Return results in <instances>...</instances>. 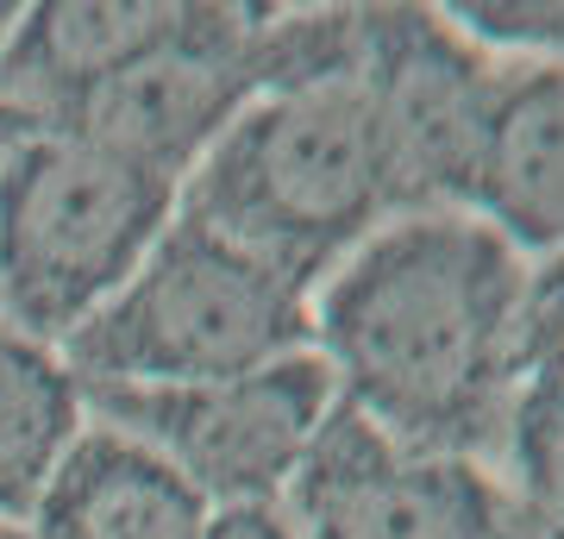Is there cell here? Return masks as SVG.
Segmentation results:
<instances>
[{"label":"cell","instance_id":"6da1fadb","mask_svg":"<svg viewBox=\"0 0 564 539\" xmlns=\"http://www.w3.org/2000/svg\"><path fill=\"white\" fill-rule=\"evenodd\" d=\"M521 251L477 214L389 220L326 277L314 339L377 433L408 452L489 464L527 382Z\"/></svg>","mask_w":564,"mask_h":539},{"label":"cell","instance_id":"7a4b0ae2","mask_svg":"<svg viewBox=\"0 0 564 539\" xmlns=\"http://www.w3.org/2000/svg\"><path fill=\"white\" fill-rule=\"evenodd\" d=\"M182 220L245 245L295 282L333 277L389 226L377 114L358 76L258 95L176 195Z\"/></svg>","mask_w":564,"mask_h":539},{"label":"cell","instance_id":"3957f363","mask_svg":"<svg viewBox=\"0 0 564 539\" xmlns=\"http://www.w3.org/2000/svg\"><path fill=\"white\" fill-rule=\"evenodd\" d=\"M307 339L314 308L295 282L176 214L132 282L63 339V364L76 382L182 389L295 358Z\"/></svg>","mask_w":564,"mask_h":539},{"label":"cell","instance_id":"277c9868","mask_svg":"<svg viewBox=\"0 0 564 539\" xmlns=\"http://www.w3.org/2000/svg\"><path fill=\"white\" fill-rule=\"evenodd\" d=\"M176 195L158 170L44 126L0 170V320L63 345L151 258Z\"/></svg>","mask_w":564,"mask_h":539},{"label":"cell","instance_id":"5b68a950","mask_svg":"<svg viewBox=\"0 0 564 539\" xmlns=\"http://www.w3.org/2000/svg\"><path fill=\"white\" fill-rule=\"evenodd\" d=\"M333 401L339 382L321 352H295L245 377L182 382V389L82 382V408H95L101 427L126 440L151 445L207 508H251L289 496Z\"/></svg>","mask_w":564,"mask_h":539},{"label":"cell","instance_id":"8992f818","mask_svg":"<svg viewBox=\"0 0 564 539\" xmlns=\"http://www.w3.org/2000/svg\"><path fill=\"white\" fill-rule=\"evenodd\" d=\"M358 82L377 114L389 220L470 214L502 69L426 7H364Z\"/></svg>","mask_w":564,"mask_h":539},{"label":"cell","instance_id":"52a82bcc","mask_svg":"<svg viewBox=\"0 0 564 539\" xmlns=\"http://www.w3.org/2000/svg\"><path fill=\"white\" fill-rule=\"evenodd\" d=\"M295 539H521L508 483L489 464L408 452L333 401L289 483Z\"/></svg>","mask_w":564,"mask_h":539},{"label":"cell","instance_id":"ba28073f","mask_svg":"<svg viewBox=\"0 0 564 539\" xmlns=\"http://www.w3.org/2000/svg\"><path fill=\"white\" fill-rule=\"evenodd\" d=\"M258 20L263 7H202L188 39L120 69L51 126L107 144L182 188L195 163L214 151V139L263 95L258 57H251Z\"/></svg>","mask_w":564,"mask_h":539},{"label":"cell","instance_id":"9c48e42d","mask_svg":"<svg viewBox=\"0 0 564 539\" xmlns=\"http://www.w3.org/2000/svg\"><path fill=\"white\" fill-rule=\"evenodd\" d=\"M195 13L202 7H170V0H44V7H20V25L0 51V100H13L51 126L120 69L188 39Z\"/></svg>","mask_w":564,"mask_h":539},{"label":"cell","instance_id":"30bf717a","mask_svg":"<svg viewBox=\"0 0 564 539\" xmlns=\"http://www.w3.org/2000/svg\"><path fill=\"white\" fill-rule=\"evenodd\" d=\"M207 508L151 445L113 427H82L44 483L25 539H202Z\"/></svg>","mask_w":564,"mask_h":539},{"label":"cell","instance_id":"8fae6325","mask_svg":"<svg viewBox=\"0 0 564 539\" xmlns=\"http://www.w3.org/2000/svg\"><path fill=\"white\" fill-rule=\"evenodd\" d=\"M470 214L514 251H564V63L502 69Z\"/></svg>","mask_w":564,"mask_h":539},{"label":"cell","instance_id":"7c38bea8","mask_svg":"<svg viewBox=\"0 0 564 539\" xmlns=\"http://www.w3.org/2000/svg\"><path fill=\"white\" fill-rule=\"evenodd\" d=\"M82 440V382L57 345L0 320V520H32L63 452Z\"/></svg>","mask_w":564,"mask_h":539},{"label":"cell","instance_id":"4fadbf2b","mask_svg":"<svg viewBox=\"0 0 564 539\" xmlns=\"http://www.w3.org/2000/svg\"><path fill=\"white\" fill-rule=\"evenodd\" d=\"M521 539H564V377H527L502 433Z\"/></svg>","mask_w":564,"mask_h":539},{"label":"cell","instance_id":"5bb4252c","mask_svg":"<svg viewBox=\"0 0 564 539\" xmlns=\"http://www.w3.org/2000/svg\"><path fill=\"white\" fill-rule=\"evenodd\" d=\"M445 25H458L464 39L502 44V51H533L540 63H564V7H527V0H496V7H452Z\"/></svg>","mask_w":564,"mask_h":539},{"label":"cell","instance_id":"9a60e30c","mask_svg":"<svg viewBox=\"0 0 564 539\" xmlns=\"http://www.w3.org/2000/svg\"><path fill=\"white\" fill-rule=\"evenodd\" d=\"M521 358H527V377H564V251H552L527 277Z\"/></svg>","mask_w":564,"mask_h":539},{"label":"cell","instance_id":"2e32d148","mask_svg":"<svg viewBox=\"0 0 564 539\" xmlns=\"http://www.w3.org/2000/svg\"><path fill=\"white\" fill-rule=\"evenodd\" d=\"M202 539H295V520L282 502H251V508H214Z\"/></svg>","mask_w":564,"mask_h":539},{"label":"cell","instance_id":"e0dca14e","mask_svg":"<svg viewBox=\"0 0 564 539\" xmlns=\"http://www.w3.org/2000/svg\"><path fill=\"white\" fill-rule=\"evenodd\" d=\"M44 132L39 114H25V107H13V100H0V170L13 163V151H25V144Z\"/></svg>","mask_w":564,"mask_h":539},{"label":"cell","instance_id":"ac0fdd59","mask_svg":"<svg viewBox=\"0 0 564 539\" xmlns=\"http://www.w3.org/2000/svg\"><path fill=\"white\" fill-rule=\"evenodd\" d=\"M13 25H20V7H7V0H0V51H7V39H13Z\"/></svg>","mask_w":564,"mask_h":539},{"label":"cell","instance_id":"d6986e66","mask_svg":"<svg viewBox=\"0 0 564 539\" xmlns=\"http://www.w3.org/2000/svg\"><path fill=\"white\" fill-rule=\"evenodd\" d=\"M0 539H25V527H7V520H0Z\"/></svg>","mask_w":564,"mask_h":539}]
</instances>
